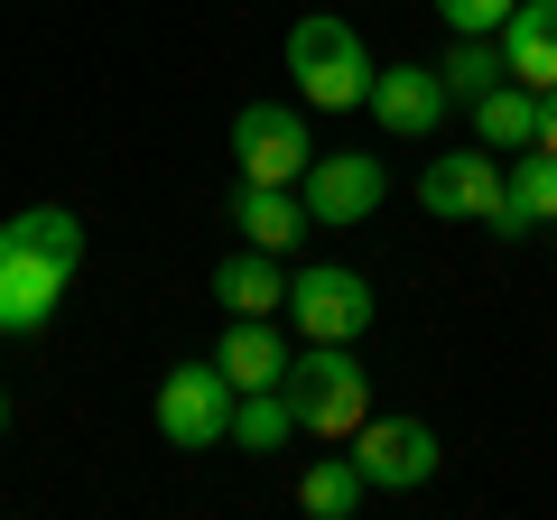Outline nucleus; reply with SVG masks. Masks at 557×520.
Masks as SVG:
<instances>
[{"label": "nucleus", "instance_id": "obj_1", "mask_svg": "<svg viewBox=\"0 0 557 520\" xmlns=\"http://www.w3.org/2000/svg\"><path fill=\"white\" fill-rule=\"evenodd\" d=\"M84 270V223L65 205H28V214L0 223V335H38L65 307Z\"/></svg>", "mask_w": 557, "mask_h": 520}, {"label": "nucleus", "instance_id": "obj_2", "mask_svg": "<svg viewBox=\"0 0 557 520\" xmlns=\"http://www.w3.org/2000/svg\"><path fill=\"white\" fill-rule=\"evenodd\" d=\"M372 47H362L354 20H335V10H307L298 28H288V84H298L317 112H354L362 94H372Z\"/></svg>", "mask_w": 557, "mask_h": 520}, {"label": "nucleus", "instance_id": "obj_3", "mask_svg": "<svg viewBox=\"0 0 557 520\" xmlns=\"http://www.w3.org/2000/svg\"><path fill=\"white\" fill-rule=\"evenodd\" d=\"M278 391H288V409H298V437H317V446L354 437V428L372 419V372L354 362V344H307Z\"/></svg>", "mask_w": 557, "mask_h": 520}, {"label": "nucleus", "instance_id": "obj_4", "mask_svg": "<svg viewBox=\"0 0 557 520\" xmlns=\"http://www.w3.org/2000/svg\"><path fill=\"white\" fill-rule=\"evenodd\" d=\"M233 409H242V391L223 381V362H177V372L159 381L149 419H159L168 446H186V456H214V446H233Z\"/></svg>", "mask_w": 557, "mask_h": 520}, {"label": "nucleus", "instance_id": "obj_5", "mask_svg": "<svg viewBox=\"0 0 557 520\" xmlns=\"http://www.w3.org/2000/svg\"><path fill=\"white\" fill-rule=\"evenodd\" d=\"M233 159H242V186H298L317 168L307 112L298 102H242L233 112Z\"/></svg>", "mask_w": 557, "mask_h": 520}, {"label": "nucleus", "instance_id": "obj_6", "mask_svg": "<svg viewBox=\"0 0 557 520\" xmlns=\"http://www.w3.org/2000/svg\"><path fill=\"white\" fill-rule=\"evenodd\" d=\"M288 317H298V335L307 344H354V335H372V280L362 270H344V260H317V270H298L288 280Z\"/></svg>", "mask_w": 557, "mask_h": 520}, {"label": "nucleus", "instance_id": "obj_7", "mask_svg": "<svg viewBox=\"0 0 557 520\" xmlns=\"http://www.w3.org/2000/svg\"><path fill=\"white\" fill-rule=\"evenodd\" d=\"M502 186H511L502 149H446V159L418 168V205L446 214V223H483V233L502 223Z\"/></svg>", "mask_w": 557, "mask_h": 520}, {"label": "nucleus", "instance_id": "obj_8", "mask_svg": "<svg viewBox=\"0 0 557 520\" xmlns=\"http://www.w3.org/2000/svg\"><path fill=\"white\" fill-rule=\"evenodd\" d=\"M298 196H307V214H317L325 233H354V223H372V214H381L391 177H381L372 149H317V168L298 177Z\"/></svg>", "mask_w": 557, "mask_h": 520}, {"label": "nucleus", "instance_id": "obj_9", "mask_svg": "<svg viewBox=\"0 0 557 520\" xmlns=\"http://www.w3.org/2000/svg\"><path fill=\"white\" fill-rule=\"evenodd\" d=\"M354 465L372 474V493H418V483H437L446 446L428 419H362L354 428Z\"/></svg>", "mask_w": 557, "mask_h": 520}, {"label": "nucleus", "instance_id": "obj_10", "mask_svg": "<svg viewBox=\"0 0 557 520\" xmlns=\"http://www.w3.org/2000/svg\"><path fill=\"white\" fill-rule=\"evenodd\" d=\"M362 112L391 131V140H428L446 112H456V94H446L437 65H391V75H372V94H362Z\"/></svg>", "mask_w": 557, "mask_h": 520}, {"label": "nucleus", "instance_id": "obj_11", "mask_svg": "<svg viewBox=\"0 0 557 520\" xmlns=\"http://www.w3.org/2000/svg\"><path fill=\"white\" fill-rule=\"evenodd\" d=\"M214 362H223V381H233V391H278L298 354L278 344L270 317H233V325H223V344H214Z\"/></svg>", "mask_w": 557, "mask_h": 520}, {"label": "nucleus", "instance_id": "obj_12", "mask_svg": "<svg viewBox=\"0 0 557 520\" xmlns=\"http://www.w3.org/2000/svg\"><path fill=\"white\" fill-rule=\"evenodd\" d=\"M502 65L530 94H557V0H520L511 20H502Z\"/></svg>", "mask_w": 557, "mask_h": 520}, {"label": "nucleus", "instance_id": "obj_13", "mask_svg": "<svg viewBox=\"0 0 557 520\" xmlns=\"http://www.w3.org/2000/svg\"><path fill=\"white\" fill-rule=\"evenodd\" d=\"M557 223V149H530V159H511V186H502V242H530Z\"/></svg>", "mask_w": 557, "mask_h": 520}, {"label": "nucleus", "instance_id": "obj_14", "mask_svg": "<svg viewBox=\"0 0 557 520\" xmlns=\"http://www.w3.org/2000/svg\"><path fill=\"white\" fill-rule=\"evenodd\" d=\"M233 223H242V242H260V251H288V242L317 233V214H307L298 186H233Z\"/></svg>", "mask_w": 557, "mask_h": 520}, {"label": "nucleus", "instance_id": "obj_15", "mask_svg": "<svg viewBox=\"0 0 557 520\" xmlns=\"http://www.w3.org/2000/svg\"><path fill=\"white\" fill-rule=\"evenodd\" d=\"M214 298L233 307V317H278V307H288V280H278V251H260V242H251V251H233V260L214 270Z\"/></svg>", "mask_w": 557, "mask_h": 520}, {"label": "nucleus", "instance_id": "obj_16", "mask_svg": "<svg viewBox=\"0 0 557 520\" xmlns=\"http://www.w3.org/2000/svg\"><path fill=\"white\" fill-rule=\"evenodd\" d=\"M362 493H372V474H362L354 456H317V465L298 474V511H307V520H354Z\"/></svg>", "mask_w": 557, "mask_h": 520}, {"label": "nucleus", "instance_id": "obj_17", "mask_svg": "<svg viewBox=\"0 0 557 520\" xmlns=\"http://www.w3.org/2000/svg\"><path fill=\"white\" fill-rule=\"evenodd\" d=\"M474 131H483V149H539V94L530 84H493V94L474 102Z\"/></svg>", "mask_w": 557, "mask_h": 520}, {"label": "nucleus", "instance_id": "obj_18", "mask_svg": "<svg viewBox=\"0 0 557 520\" xmlns=\"http://www.w3.org/2000/svg\"><path fill=\"white\" fill-rule=\"evenodd\" d=\"M437 75H446V94H456V102H483L493 84H511V65H502V38H456Z\"/></svg>", "mask_w": 557, "mask_h": 520}, {"label": "nucleus", "instance_id": "obj_19", "mask_svg": "<svg viewBox=\"0 0 557 520\" xmlns=\"http://www.w3.org/2000/svg\"><path fill=\"white\" fill-rule=\"evenodd\" d=\"M233 437L251 446V456L288 446V437H298V409H288V391H242V409H233Z\"/></svg>", "mask_w": 557, "mask_h": 520}, {"label": "nucleus", "instance_id": "obj_20", "mask_svg": "<svg viewBox=\"0 0 557 520\" xmlns=\"http://www.w3.org/2000/svg\"><path fill=\"white\" fill-rule=\"evenodd\" d=\"M511 10H520V0H437V20L456 28V38H502Z\"/></svg>", "mask_w": 557, "mask_h": 520}, {"label": "nucleus", "instance_id": "obj_21", "mask_svg": "<svg viewBox=\"0 0 557 520\" xmlns=\"http://www.w3.org/2000/svg\"><path fill=\"white\" fill-rule=\"evenodd\" d=\"M539 149H557V94H539Z\"/></svg>", "mask_w": 557, "mask_h": 520}, {"label": "nucleus", "instance_id": "obj_22", "mask_svg": "<svg viewBox=\"0 0 557 520\" xmlns=\"http://www.w3.org/2000/svg\"><path fill=\"white\" fill-rule=\"evenodd\" d=\"M0 428H10V391H0Z\"/></svg>", "mask_w": 557, "mask_h": 520}]
</instances>
